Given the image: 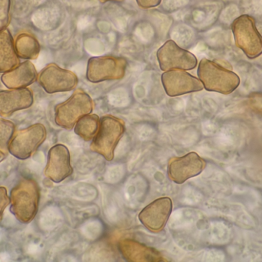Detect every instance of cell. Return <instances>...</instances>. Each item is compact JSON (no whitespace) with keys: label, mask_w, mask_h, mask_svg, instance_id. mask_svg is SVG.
Instances as JSON below:
<instances>
[{"label":"cell","mask_w":262,"mask_h":262,"mask_svg":"<svg viewBox=\"0 0 262 262\" xmlns=\"http://www.w3.org/2000/svg\"><path fill=\"white\" fill-rule=\"evenodd\" d=\"M119 250L124 258L128 261L156 262L166 261L161 254L154 249L148 247L135 240L125 238L120 240Z\"/></svg>","instance_id":"cell-16"},{"label":"cell","mask_w":262,"mask_h":262,"mask_svg":"<svg viewBox=\"0 0 262 262\" xmlns=\"http://www.w3.org/2000/svg\"><path fill=\"white\" fill-rule=\"evenodd\" d=\"M206 163L196 152H190L183 157L173 158L168 164L169 178L181 184L187 180L198 176L206 167Z\"/></svg>","instance_id":"cell-11"},{"label":"cell","mask_w":262,"mask_h":262,"mask_svg":"<svg viewBox=\"0 0 262 262\" xmlns=\"http://www.w3.org/2000/svg\"><path fill=\"white\" fill-rule=\"evenodd\" d=\"M6 155L4 154V153L2 152L1 151H0V162H2V161H3V160L5 159V158H6Z\"/></svg>","instance_id":"cell-25"},{"label":"cell","mask_w":262,"mask_h":262,"mask_svg":"<svg viewBox=\"0 0 262 262\" xmlns=\"http://www.w3.org/2000/svg\"><path fill=\"white\" fill-rule=\"evenodd\" d=\"M127 67L128 61L124 57L115 56L91 57L87 66V79L94 83L122 80L126 74Z\"/></svg>","instance_id":"cell-7"},{"label":"cell","mask_w":262,"mask_h":262,"mask_svg":"<svg viewBox=\"0 0 262 262\" xmlns=\"http://www.w3.org/2000/svg\"><path fill=\"white\" fill-rule=\"evenodd\" d=\"M197 74L206 91L225 95L232 94L240 84L239 77L235 73L206 58L198 63Z\"/></svg>","instance_id":"cell-2"},{"label":"cell","mask_w":262,"mask_h":262,"mask_svg":"<svg viewBox=\"0 0 262 262\" xmlns=\"http://www.w3.org/2000/svg\"><path fill=\"white\" fill-rule=\"evenodd\" d=\"M136 1L138 6L144 9L156 7L161 3V0H136Z\"/></svg>","instance_id":"cell-23"},{"label":"cell","mask_w":262,"mask_h":262,"mask_svg":"<svg viewBox=\"0 0 262 262\" xmlns=\"http://www.w3.org/2000/svg\"><path fill=\"white\" fill-rule=\"evenodd\" d=\"M232 31L235 45L249 59L262 54V36L257 29L255 19L245 14L234 20Z\"/></svg>","instance_id":"cell-5"},{"label":"cell","mask_w":262,"mask_h":262,"mask_svg":"<svg viewBox=\"0 0 262 262\" xmlns=\"http://www.w3.org/2000/svg\"><path fill=\"white\" fill-rule=\"evenodd\" d=\"M73 169L71 156L66 145H54L48 152L47 163L45 168L46 178L55 183H60L71 176Z\"/></svg>","instance_id":"cell-13"},{"label":"cell","mask_w":262,"mask_h":262,"mask_svg":"<svg viewBox=\"0 0 262 262\" xmlns=\"http://www.w3.org/2000/svg\"><path fill=\"white\" fill-rule=\"evenodd\" d=\"M172 210L173 202L170 198H159L141 211L138 218L149 231L156 233L165 227Z\"/></svg>","instance_id":"cell-12"},{"label":"cell","mask_w":262,"mask_h":262,"mask_svg":"<svg viewBox=\"0 0 262 262\" xmlns=\"http://www.w3.org/2000/svg\"><path fill=\"white\" fill-rule=\"evenodd\" d=\"M102 3H105V2H122L124 0H100Z\"/></svg>","instance_id":"cell-26"},{"label":"cell","mask_w":262,"mask_h":262,"mask_svg":"<svg viewBox=\"0 0 262 262\" xmlns=\"http://www.w3.org/2000/svg\"><path fill=\"white\" fill-rule=\"evenodd\" d=\"M15 133V125L12 121L0 118V151L9 153V146Z\"/></svg>","instance_id":"cell-20"},{"label":"cell","mask_w":262,"mask_h":262,"mask_svg":"<svg viewBox=\"0 0 262 262\" xmlns=\"http://www.w3.org/2000/svg\"><path fill=\"white\" fill-rule=\"evenodd\" d=\"M100 119L95 114L85 115L74 125V133L86 142L92 140L98 130Z\"/></svg>","instance_id":"cell-19"},{"label":"cell","mask_w":262,"mask_h":262,"mask_svg":"<svg viewBox=\"0 0 262 262\" xmlns=\"http://www.w3.org/2000/svg\"><path fill=\"white\" fill-rule=\"evenodd\" d=\"M159 68L163 71L170 70L190 71L197 66L194 54L179 47L173 40H169L159 48L156 53Z\"/></svg>","instance_id":"cell-9"},{"label":"cell","mask_w":262,"mask_h":262,"mask_svg":"<svg viewBox=\"0 0 262 262\" xmlns=\"http://www.w3.org/2000/svg\"><path fill=\"white\" fill-rule=\"evenodd\" d=\"M37 81L46 93L52 94L72 91L77 86L78 79L72 71L51 63L38 73Z\"/></svg>","instance_id":"cell-8"},{"label":"cell","mask_w":262,"mask_h":262,"mask_svg":"<svg viewBox=\"0 0 262 262\" xmlns=\"http://www.w3.org/2000/svg\"><path fill=\"white\" fill-rule=\"evenodd\" d=\"M14 44L17 55L25 60H36L41 52L38 39L30 32H20L14 38Z\"/></svg>","instance_id":"cell-18"},{"label":"cell","mask_w":262,"mask_h":262,"mask_svg":"<svg viewBox=\"0 0 262 262\" xmlns=\"http://www.w3.org/2000/svg\"><path fill=\"white\" fill-rule=\"evenodd\" d=\"M125 132V123L122 119L111 115L103 116L90 146L91 149L103 156L107 161H112L114 150Z\"/></svg>","instance_id":"cell-3"},{"label":"cell","mask_w":262,"mask_h":262,"mask_svg":"<svg viewBox=\"0 0 262 262\" xmlns=\"http://www.w3.org/2000/svg\"><path fill=\"white\" fill-rule=\"evenodd\" d=\"M163 86L167 95L177 97L204 89L199 79L184 70H170L161 76Z\"/></svg>","instance_id":"cell-10"},{"label":"cell","mask_w":262,"mask_h":262,"mask_svg":"<svg viewBox=\"0 0 262 262\" xmlns=\"http://www.w3.org/2000/svg\"><path fill=\"white\" fill-rule=\"evenodd\" d=\"M19 63L10 31L8 29L0 31V74L10 71Z\"/></svg>","instance_id":"cell-17"},{"label":"cell","mask_w":262,"mask_h":262,"mask_svg":"<svg viewBox=\"0 0 262 262\" xmlns=\"http://www.w3.org/2000/svg\"><path fill=\"white\" fill-rule=\"evenodd\" d=\"M47 130L42 123H35L23 129L15 131L9 146V153L17 159L24 160L32 155L44 143Z\"/></svg>","instance_id":"cell-6"},{"label":"cell","mask_w":262,"mask_h":262,"mask_svg":"<svg viewBox=\"0 0 262 262\" xmlns=\"http://www.w3.org/2000/svg\"><path fill=\"white\" fill-rule=\"evenodd\" d=\"M34 103V94L30 88L0 91V116L9 117L21 110L30 108Z\"/></svg>","instance_id":"cell-14"},{"label":"cell","mask_w":262,"mask_h":262,"mask_svg":"<svg viewBox=\"0 0 262 262\" xmlns=\"http://www.w3.org/2000/svg\"><path fill=\"white\" fill-rule=\"evenodd\" d=\"M93 108L94 102L91 97L83 90H76L66 101L55 106V123L65 129H72L78 119L90 114Z\"/></svg>","instance_id":"cell-4"},{"label":"cell","mask_w":262,"mask_h":262,"mask_svg":"<svg viewBox=\"0 0 262 262\" xmlns=\"http://www.w3.org/2000/svg\"><path fill=\"white\" fill-rule=\"evenodd\" d=\"M9 204H10V199L8 195L7 189L4 187H0V222L3 220L5 210Z\"/></svg>","instance_id":"cell-22"},{"label":"cell","mask_w":262,"mask_h":262,"mask_svg":"<svg viewBox=\"0 0 262 262\" xmlns=\"http://www.w3.org/2000/svg\"><path fill=\"white\" fill-rule=\"evenodd\" d=\"M38 72L31 60H24L1 76V82L8 89H21L33 84L37 80Z\"/></svg>","instance_id":"cell-15"},{"label":"cell","mask_w":262,"mask_h":262,"mask_svg":"<svg viewBox=\"0 0 262 262\" xmlns=\"http://www.w3.org/2000/svg\"><path fill=\"white\" fill-rule=\"evenodd\" d=\"M10 0H0V31L7 29L11 20Z\"/></svg>","instance_id":"cell-21"},{"label":"cell","mask_w":262,"mask_h":262,"mask_svg":"<svg viewBox=\"0 0 262 262\" xmlns=\"http://www.w3.org/2000/svg\"><path fill=\"white\" fill-rule=\"evenodd\" d=\"M10 212L21 223H29L38 213L40 189L38 183L29 178H21L9 195Z\"/></svg>","instance_id":"cell-1"},{"label":"cell","mask_w":262,"mask_h":262,"mask_svg":"<svg viewBox=\"0 0 262 262\" xmlns=\"http://www.w3.org/2000/svg\"><path fill=\"white\" fill-rule=\"evenodd\" d=\"M251 101L252 102V107L262 114V94H257V95H254L251 99Z\"/></svg>","instance_id":"cell-24"}]
</instances>
